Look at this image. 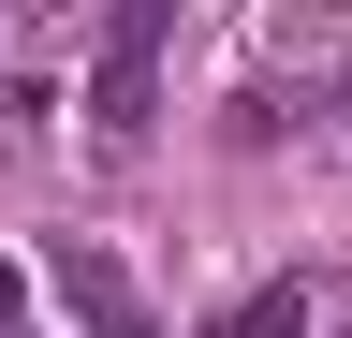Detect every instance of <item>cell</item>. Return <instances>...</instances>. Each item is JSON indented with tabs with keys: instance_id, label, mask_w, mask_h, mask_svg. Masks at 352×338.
<instances>
[{
	"instance_id": "obj_1",
	"label": "cell",
	"mask_w": 352,
	"mask_h": 338,
	"mask_svg": "<svg viewBox=\"0 0 352 338\" xmlns=\"http://www.w3.org/2000/svg\"><path fill=\"white\" fill-rule=\"evenodd\" d=\"M147 74H162V0H132V15L103 30V89H88L103 147H132V133H147Z\"/></svg>"
},
{
	"instance_id": "obj_2",
	"label": "cell",
	"mask_w": 352,
	"mask_h": 338,
	"mask_svg": "<svg viewBox=\"0 0 352 338\" xmlns=\"http://www.w3.org/2000/svg\"><path fill=\"white\" fill-rule=\"evenodd\" d=\"M59 294L88 309V338H147V309H132V279L103 265V250H59Z\"/></svg>"
},
{
	"instance_id": "obj_4",
	"label": "cell",
	"mask_w": 352,
	"mask_h": 338,
	"mask_svg": "<svg viewBox=\"0 0 352 338\" xmlns=\"http://www.w3.org/2000/svg\"><path fill=\"white\" fill-rule=\"evenodd\" d=\"M0 324H15V265H0Z\"/></svg>"
},
{
	"instance_id": "obj_3",
	"label": "cell",
	"mask_w": 352,
	"mask_h": 338,
	"mask_svg": "<svg viewBox=\"0 0 352 338\" xmlns=\"http://www.w3.org/2000/svg\"><path fill=\"white\" fill-rule=\"evenodd\" d=\"M220 338H308V279H264V294H250Z\"/></svg>"
}]
</instances>
